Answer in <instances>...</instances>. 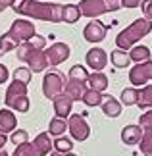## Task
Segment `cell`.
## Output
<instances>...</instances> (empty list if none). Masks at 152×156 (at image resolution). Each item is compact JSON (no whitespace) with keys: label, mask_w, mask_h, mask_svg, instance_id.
I'll return each instance as SVG.
<instances>
[{"label":"cell","mask_w":152,"mask_h":156,"mask_svg":"<svg viewBox=\"0 0 152 156\" xmlns=\"http://www.w3.org/2000/svg\"><path fill=\"white\" fill-rule=\"evenodd\" d=\"M16 14H21L31 20L60 23L62 21V4L56 2H41V0H16L12 6Z\"/></svg>","instance_id":"obj_1"},{"label":"cell","mask_w":152,"mask_h":156,"mask_svg":"<svg viewBox=\"0 0 152 156\" xmlns=\"http://www.w3.org/2000/svg\"><path fill=\"white\" fill-rule=\"evenodd\" d=\"M44 46H46V39L42 37V35H35L27 43H21L16 52H17V58H19L21 62H25L27 68L31 69L33 73H41L48 66Z\"/></svg>","instance_id":"obj_2"},{"label":"cell","mask_w":152,"mask_h":156,"mask_svg":"<svg viewBox=\"0 0 152 156\" xmlns=\"http://www.w3.org/2000/svg\"><path fill=\"white\" fill-rule=\"evenodd\" d=\"M148 33H152V21L147 20V17H139L131 23V25H127L123 31L118 33V37H115V46H118L119 50H125L129 52L133 46H135L141 39H144Z\"/></svg>","instance_id":"obj_3"},{"label":"cell","mask_w":152,"mask_h":156,"mask_svg":"<svg viewBox=\"0 0 152 156\" xmlns=\"http://www.w3.org/2000/svg\"><path fill=\"white\" fill-rule=\"evenodd\" d=\"M4 104L8 106L10 110H16V112H21V114L29 112L31 100L27 97V85L25 83L12 79L8 91H6V97H4Z\"/></svg>","instance_id":"obj_4"},{"label":"cell","mask_w":152,"mask_h":156,"mask_svg":"<svg viewBox=\"0 0 152 156\" xmlns=\"http://www.w3.org/2000/svg\"><path fill=\"white\" fill-rule=\"evenodd\" d=\"M52 151H54V145H52L50 135H48V131H42L31 143L27 141L19 147H16V151L12 156H46Z\"/></svg>","instance_id":"obj_5"},{"label":"cell","mask_w":152,"mask_h":156,"mask_svg":"<svg viewBox=\"0 0 152 156\" xmlns=\"http://www.w3.org/2000/svg\"><path fill=\"white\" fill-rule=\"evenodd\" d=\"M65 83H68V75L60 73V71H56V69L46 71V75L42 77V94H44L46 98L54 100L58 94L64 93Z\"/></svg>","instance_id":"obj_6"},{"label":"cell","mask_w":152,"mask_h":156,"mask_svg":"<svg viewBox=\"0 0 152 156\" xmlns=\"http://www.w3.org/2000/svg\"><path fill=\"white\" fill-rule=\"evenodd\" d=\"M8 33H10V37L14 39L17 44L27 43V41L31 39V37H35V35H37L33 21H29L27 17H19V20H16V21L10 25Z\"/></svg>","instance_id":"obj_7"},{"label":"cell","mask_w":152,"mask_h":156,"mask_svg":"<svg viewBox=\"0 0 152 156\" xmlns=\"http://www.w3.org/2000/svg\"><path fill=\"white\" fill-rule=\"evenodd\" d=\"M68 131H69L71 139L77 141V143L87 141L89 135H90V127H89V123H87L83 114H71L68 118Z\"/></svg>","instance_id":"obj_8"},{"label":"cell","mask_w":152,"mask_h":156,"mask_svg":"<svg viewBox=\"0 0 152 156\" xmlns=\"http://www.w3.org/2000/svg\"><path fill=\"white\" fill-rule=\"evenodd\" d=\"M148 81H152V60L143 64H135L129 71V83L131 87H144Z\"/></svg>","instance_id":"obj_9"},{"label":"cell","mask_w":152,"mask_h":156,"mask_svg":"<svg viewBox=\"0 0 152 156\" xmlns=\"http://www.w3.org/2000/svg\"><path fill=\"white\" fill-rule=\"evenodd\" d=\"M106 35H108V29H106V25L100 20H90L87 25H85V29H83V37L90 44L102 43V41L106 39Z\"/></svg>","instance_id":"obj_10"},{"label":"cell","mask_w":152,"mask_h":156,"mask_svg":"<svg viewBox=\"0 0 152 156\" xmlns=\"http://www.w3.org/2000/svg\"><path fill=\"white\" fill-rule=\"evenodd\" d=\"M46 54V60H48V66H52V68H56V66L60 64H64L65 60L69 58V54H71V48L65 43H54L50 44L48 48L44 50Z\"/></svg>","instance_id":"obj_11"},{"label":"cell","mask_w":152,"mask_h":156,"mask_svg":"<svg viewBox=\"0 0 152 156\" xmlns=\"http://www.w3.org/2000/svg\"><path fill=\"white\" fill-rule=\"evenodd\" d=\"M77 6H79V10H81V16L89 17V20H98L100 16L108 14L106 6H104V0H81Z\"/></svg>","instance_id":"obj_12"},{"label":"cell","mask_w":152,"mask_h":156,"mask_svg":"<svg viewBox=\"0 0 152 156\" xmlns=\"http://www.w3.org/2000/svg\"><path fill=\"white\" fill-rule=\"evenodd\" d=\"M85 64H87V68H90L93 71H102L106 68L108 64V54L104 48H100V46H94V48H90L87 52V56H85Z\"/></svg>","instance_id":"obj_13"},{"label":"cell","mask_w":152,"mask_h":156,"mask_svg":"<svg viewBox=\"0 0 152 156\" xmlns=\"http://www.w3.org/2000/svg\"><path fill=\"white\" fill-rule=\"evenodd\" d=\"M52 104H54V114H56V118H64V119H68V118L71 116L73 100H71L65 93L58 94V97L52 100Z\"/></svg>","instance_id":"obj_14"},{"label":"cell","mask_w":152,"mask_h":156,"mask_svg":"<svg viewBox=\"0 0 152 156\" xmlns=\"http://www.w3.org/2000/svg\"><path fill=\"white\" fill-rule=\"evenodd\" d=\"M143 135H144V131H143V127L141 125H135V123H131V125H125L123 129H121V141L125 143V145H129V147H133V145H139L141 143V139H143Z\"/></svg>","instance_id":"obj_15"},{"label":"cell","mask_w":152,"mask_h":156,"mask_svg":"<svg viewBox=\"0 0 152 156\" xmlns=\"http://www.w3.org/2000/svg\"><path fill=\"white\" fill-rule=\"evenodd\" d=\"M17 129V118L14 110H10V108H2L0 110V133L8 135V133H14Z\"/></svg>","instance_id":"obj_16"},{"label":"cell","mask_w":152,"mask_h":156,"mask_svg":"<svg viewBox=\"0 0 152 156\" xmlns=\"http://www.w3.org/2000/svg\"><path fill=\"white\" fill-rule=\"evenodd\" d=\"M87 89L89 87H87V83H85V81H77V79H69V77H68V83H65L64 93L75 102V100H83V94H85Z\"/></svg>","instance_id":"obj_17"},{"label":"cell","mask_w":152,"mask_h":156,"mask_svg":"<svg viewBox=\"0 0 152 156\" xmlns=\"http://www.w3.org/2000/svg\"><path fill=\"white\" fill-rule=\"evenodd\" d=\"M87 87L93 89V91L104 93L108 89V75L102 73V71H90L87 77Z\"/></svg>","instance_id":"obj_18"},{"label":"cell","mask_w":152,"mask_h":156,"mask_svg":"<svg viewBox=\"0 0 152 156\" xmlns=\"http://www.w3.org/2000/svg\"><path fill=\"white\" fill-rule=\"evenodd\" d=\"M100 108L108 118H118L121 114V102L118 98H114L112 94H104V100H102Z\"/></svg>","instance_id":"obj_19"},{"label":"cell","mask_w":152,"mask_h":156,"mask_svg":"<svg viewBox=\"0 0 152 156\" xmlns=\"http://www.w3.org/2000/svg\"><path fill=\"white\" fill-rule=\"evenodd\" d=\"M129 58H131V62H135V64L148 62V60H152L150 58V48H148V46H144V44H135L129 50Z\"/></svg>","instance_id":"obj_20"},{"label":"cell","mask_w":152,"mask_h":156,"mask_svg":"<svg viewBox=\"0 0 152 156\" xmlns=\"http://www.w3.org/2000/svg\"><path fill=\"white\" fill-rule=\"evenodd\" d=\"M81 20V10L77 4H64L62 6V21L64 23H77Z\"/></svg>","instance_id":"obj_21"},{"label":"cell","mask_w":152,"mask_h":156,"mask_svg":"<svg viewBox=\"0 0 152 156\" xmlns=\"http://www.w3.org/2000/svg\"><path fill=\"white\" fill-rule=\"evenodd\" d=\"M110 62L114 68H129L131 66V58H129V52H125V50H119V48H115L110 52Z\"/></svg>","instance_id":"obj_22"},{"label":"cell","mask_w":152,"mask_h":156,"mask_svg":"<svg viewBox=\"0 0 152 156\" xmlns=\"http://www.w3.org/2000/svg\"><path fill=\"white\" fill-rule=\"evenodd\" d=\"M68 131V119L64 118H52L48 123V135L50 137H62Z\"/></svg>","instance_id":"obj_23"},{"label":"cell","mask_w":152,"mask_h":156,"mask_svg":"<svg viewBox=\"0 0 152 156\" xmlns=\"http://www.w3.org/2000/svg\"><path fill=\"white\" fill-rule=\"evenodd\" d=\"M137 106L141 110H152V85H144L143 89H139Z\"/></svg>","instance_id":"obj_24"},{"label":"cell","mask_w":152,"mask_h":156,"mask_svg":"<svg viewBox=\"0 0 152 156\" xmlns=\"http://www.w3.org/2000/svg\"><path fill=\"white\" fill-rule=\"evenodd\" d=\"M137 100H139V89L137 87H125L121 91V97H119L121 106H137Z\"/></svg>","instance_id":"obj_25"},{"label":"cell","mask_w":152,"mask_h":156,"mask_svg":"<svg viewBox=\"0 0 152 156\" xmlns=\"http://www.w3.org/2000/svg\"><path fill=\"white\" fill-rule=\"evenodd\" d=\"M102 100H104V94L98 93V91H93V89H87V91H85V94H83V102H85V106H90V108L100 106Z\"/></svg>","instance_id":"obj_26"},{"label":"cell","mask_w":152,"mask_h":156,"mask_svg":"<svg viewBox=\"0 0 152 156\" xmlns=\"http://www.w3.org/2000/svg\"><path fill=\"white\" fill-rule=\"evenodd\" d=\"M17 44L14 39L10 37V33L6 31L2 37H0V56H4V54H8V52H12V50H17Z\"/></svg>","instance_id":"obj_27"},{"label":"cell","mask_w":152,"mask_h":156,"mask_svg":"<svg viewBox=\"0 0 152 156\" xmlns=\"http://www.w3.org/2000/svg\"><path fill=\"white\" fill-rule=\"evenodd\" d=\"M54 145V151L60 152V154H65V152H71V148H73V141L68 139V137H56V141H52Z\"/></svg>","instance_id":"obj_28"},{"label":"cell","mask_w":152,"mask_h":156,"mask_svg":"<svg viewBox=\"0 0 152 156\" xmlns=\"http://www.w3.org/2000/svg\"><path fill=\"white\" fill-rule=\"evenodd\" d=\"M12 79L21 81V83H25V85H29L31 79H33V71L29 69V68H16L14 73H12Z\"/></svg>","instance_id":"obj_29"},{"label":"cell","mask_w":152,"mask_h":156,"mask_svg":"<svg viewBox=\"0 0 152 156\" xmlns=\"http://www.w3.org/2000/svg\"><path fill=\"white\" fill-rule=\"evenodd\" d=\"M69 79H77V81H85L87 83V77H89V71L85 66H71V69H69V73H68Z\"/></svg>","instance_id":"obj_30"},{"label":"cell","mask_w":152,"mask_h":156,"mask_svg":"<svg viewBox=\"0 0 152 156\" xmlns=\"http://www.w3.org/2000/svg\"><path fill=\"white\" fill-rule=\"evenodd\" d=\"M139 148H141V152L144 156H152V131L143 135L141 143H139Z\"/></svg>","instance_id":"obj_31"},{"label":"cell","mask_w":152,"mask_h":156,"mask_svg":"<svg viewBox=\"0 0 152 156\" xmlns=\"http://www.w3.org/2000/svg\"><path fill=\"white\" fill-rule=\"evenodd\" d=\"M10 141L14 143L16 147H19V145H23V143H27L29 141V133L25 129H16L14 133L10 135Z\"/></svg>","instance_id":"obj_32"},{"label":"cell","mask_w":152,"mask_h":156,"mask_svg":"<svg viewBox=\"0 0 152 156\" xmlns=\"http://www.w3.org/2000/svg\"><path fill=\"white\" fill-rule=\"evenodd\" d=\"M139 125L143 127L144 133L152 131V110H147L144 114H141V118H139Z\"/></svg>","instance_id":"obj_33"},{"label":"cell","mask_w":152,"mask_h":156,"mask_svg":"<svg viewBox=\"0 0 152 156\" xmlns=\"http://www.w3.org/2000/svg\"><path fill=\"white\" fill-rule=\"evenodd\" d=\"M106 12H118L121 8V0H104Z\"/></svg>","instance_id":"obj_34"},{"label":"cell","mask_w":152,"mask_h":156,"mask_svg":"<svg viewBox=\"0 0 152 156\" xmlns=\"http://www.w3.org/2000/svg\"><path fill=\"white\" fill-rule=\"evenodd\" d=\"M141 8H143V14H144V17L152 21V0H144V2L141 4Z\"/></svg>","instance_id":"obj_35"},{"label":"cell","mask_w":152,"mask_h":156,"mask_svg":"<svg viewBox=\"0 0 152 156\" xmlns=\"http://www.w3.org/2000/svg\"><path fill=\"white\" fill-rule=\"evenodd\" d=\"M8 79H10V71H8V68H6L4 64H0V85H4Z\"/></svg>","instance_id":"obj_36"},{"label":"cell","mask_w":152,"mask_h":156,"mask_svg":"<svg viewBox=\"0 0 152 156\" xmlns=\"http://www.w3.org/2000/svg\"><path fill=\"white\" fill-rule=\"evenodd\" d=\"M144 0H121V8H137Z\"/></svg>","instance_id":"obj_37"},{"label":"cell","mask_w":152,"mask_h":156,"mask_svg":"<svg viewBox=\"0 0 152 156\" xmlns=\"http://www.w3.org/2000/svg\"><path fill=\"white\" fill-rule=\"evenodd\" d=\"M6 143H8V137H6L4 133H0V151L6 147Z\"/></svg>","instance_id":"obj_38"},{"label":"cell","mask_w":152,"mask_h":156,"mask_svg":"<svg viewBox=\"0 0 152 156\" xmlns=\"http://www.w3.org/2000/svg\"><path fill=\"white\" fill-rule=\"evenodd\" d=\"M6 8H10V6L6 4V0H0V14H2V12H4Z\"/></svg>","instance_id":"obj_39"},{"label":"cell","mask_w":152,"mask_h":156,"mask_svg":"<svg viewBox=\"0 0 152 156\" xmlns=\"http://www.w3.org/2000/svg\"><path fill=\"white\" fill-rule=\"evenodd\" d=\"M52 156H77L73 152H65V154H60V152H52Z\"/></svg>","instance_id":"obj_40"},{"label":"cell","mask_w":152,"mask_h":156,"mask_svg":"<svg viewBox=\"0 0 152 156\" xmlns=\"http://www.w3.org/2000/svg\"><path fill=\"white\" fill-rule=\"evenodd\" d=\"M6 4H8V6H10V8H12V6H14V4H16V0H6Z\"/></svg>","instance_id":"obj_41"},{"label":"cell","mask_w":152,"mask_h":156,"mask_svg":"<svg viewBox=\"0 0 152 156\" xmlns=\"http://www.w3.org/2000/svg\"><path fill=\"white\" fill-rule=\"evenodd\" d=\"M0 156H8V152H6L4 148H2V151H0Z\"/></svg>","instance_id":"obj_42"}]
</instances>
